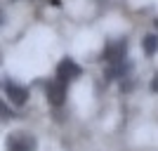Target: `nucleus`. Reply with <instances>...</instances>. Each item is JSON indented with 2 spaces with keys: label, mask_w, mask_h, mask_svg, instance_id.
Segmentation results:
<instances>
[{
  "label": "nucleus",
  "mask_w": 158,
  "mask_h": 151,
  "mask_svg": "<svg viewBox=\"0 0 158 151\" xmlns=\"http://www.w3.org/2000/svg\"><path fill=\"white\" fill-rule=\"evenodd\" d=\"M7 151H35V139L26 132H14L7 137V144H5Z\"/></svg>",
  "instance_id": "nucleus-1"
},
{
  "label": "nucleus",
  "mask_w": 158,
  "mask_h": 151,
  "mask_svg": "<svg viewBox=\"0 0 158 151\" xmlns=\"http://www.w3.org/2000/svg\"><path fill=\"white\" fill-rule=\"evenodd\" d=\"M80 73H83V69H80L73 59H64V61H59V66H57V80H61V83L78 78Z\"/></svg>",
  "instance_id": "nucleus-2"
},
{
  "label": "nucleus",
  "mask_w": 158,
  "mask_h": 151,
  "mask_svg": "<svg viewBox=\"0 0 158 151\" xmlns=\"http://www.w3.org/2000/svg\"><path fill=\"white\" fill-rule=\"evenodd\" d=\"M5 90H7V97H10V102L17 106L21 104H26V99H28V90L24 85H17V83H12V80H7L5 83Z\"/></svg>",
  "instance_id": "nucleus-3"
},
{
  "label": "nucleus",
  "mask_w": 158,
  "mask_h": 151,
  "mask_svg": "<svg viewBox=\"0 0 158 151\" xmlns=\"http://www.w3.org/2000/svg\"><path fill=\"white\" fill-rule=\"evenodd\" d=\"M47 99H50L54 106H61L64 99H66V83H61V80L47 83Z\"/></svg>",
  "instance_id": "nucleus-4"
},
{
  "label": "nucleus",
  "mask_w": 158,
  "mask_h": 151,
  "mask_svg": "<svg viewBox=\"0 0 158 151\" xmlns=\"http://www.w3.org/2000/svg\"><path fill=\"white\" fill-rule=\"evenodd\" d=\"M125 52H127V43H125V40H116V43H111V45L106 47L104 59L111 61V64H118V61H123Z\"/></svg>",
  "instance_id": "nucleus-5"
},
{
  "label": "nucleus",
  "mask_w": 158,
  "mask_h": 151,
  "mask_svg": "<svg viewBox=\"0 0 158 151\" xmlns=\"http://www.w3.org/2000/svg\"><path fill=\"white\" fill-rule=\"evenodd\" d=\"M142 43H144V52L146 54H156V50H158V36H146L144 40H142Z\"/></svg>",
  "instance_id": "nucleus-6"
},
{
  "label": "nucleus",
  "mask_w": 158,
  "mask_h": 151,
  "mask_svg": "<svg viewBox=\"0 0 158 151\" xmlns=\"http://www.w3.org/2000/svg\"><path fill=\"white\" fill-rule=\"evenodd\" d=\"M151 90H153V92H158V73L153 76V80H151Z\"/></svg>",
  "instance_id": "nucleus-7"
},
{
  "label": "nucleus",
  "mask_w": 158,
  "mask_h": 151,
  "mask_svg": "<svg viewBox=\"0 0 158 151\" xmlns=\"http://www.w3.org/2000/svg\"><path fill=\"white\" fill-rule=\"evenodd\" d=\"M156 28H158V19H156Z\"/></svg>",
  "instance_id": "nucleus-8"
},
{
  "label": "nucleus",
  "mask_w": 158,
  "mask_h": 151,
  "mask_svg": "<svg viewBox=\"0 0 158 151\" xmlns=\"http://www.w3.org/2000/svg\"><path fill=\"white\" fill-rule=\"evenodd\" d=\"M0 19H2V14H0Z\"/></svg>",
  "instance_id": "nucleus-9"
}]
</instances>
